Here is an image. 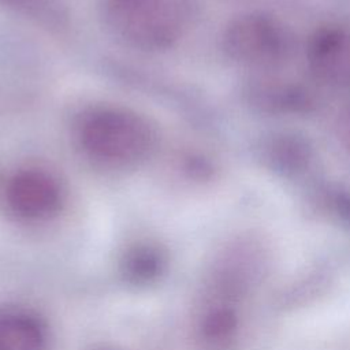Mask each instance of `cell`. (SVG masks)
Returning <instances> with one entry per match:
<instances>
[{"instance_id": "6da1fadb", "label": "cell", "mask_w": 350, "mask_h": 350, "mask_svg": "<svg viewBox=\"0 0 350 350\" xmlns=\"http://www.w3.org/2000/svg\"><path fill=\"white\" fill-rule=\"evenodd\" d=\"M71 141L89 165L126 174L142 168L156 156L160 133L152 119L131 107L93 103L72 116Z\"/></svg>"}, {"instance_id": "7a4b0ae2", "label": "cell", "mask_w": 350, "mask_h": 350, "mask_svg": "<svg viewBox=\"0 0 350 350\" xmlns=\"http://www.w3.org/2000/svg\"><path fill=\"white\" fill-rule=\"evenodd\" d=\"M104 31L119 45L145 55L175 49L187 36L194 0H98Z\"/></svg>"}, {"instance_id": "3957f363", "label": "cell", "mask_w": 350, "mask_h": 350, "mask_svg": "<svg viewBox=\"0 0 350 350\" xmlns=\"http://www.w3.org/2000/svg\"><path fill=\"white\" fill-rule=\"evenodd\" d=\"M67 186L44 164H23L1 183L0 201L5 215L18 224L36 227L57 219L67 205Z\"/></svg>"}, {"instance_id": "277c9868", "label": "cell", "mask_w": 350, "mask_h": 350, "mask_svg": "<svg viewBox=\"0 0 350 350\" xmlns=\"http://www.w3.org/2000/svg\"><path fill=\"white\" fill-rule=\"evenodd\" d=\"M51 328L34 308L22 304L0 306V350H51Z\"/></svg>"}, {"instance_id": "5b68a950", "label": "cell", "mask_w": 350, "mask_h": 350, "mask_svg": "<svg viewBox=\"0 0 350 350\" xmlns=\"http://www.w3.org/2000/svg\"><path fill=\"white\" fill-rule=\"evenodd\" d=\"M122 279L134 287H148L157 283L167 272L168 254L157 242L139 239L129 243L119 257Z\"/></svg>"}, {"instance_id": "8992f818", "label": "cell", "mask_w": 350, "mask_h": 350, "mask_svg": "<svg viewBox=\"0 0 350 350\" xmlns=\"http://www.w3.org/2000/svg\"><path fill=\"white\" fill-rule=\"evenodd\" d=\"M85 350H126V349L115 346V345H109V343H98V345H93Z\"/></svg>"}]
</instances>
